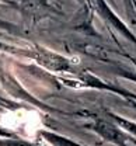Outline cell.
Masks as SVG:
<instances>
[{"instance_id":"cell-1","label":"cell","mask_w":136,"mask_h":146,"mask_svg":"<svg viewBox=\"0 0 136 146\" xmlns=\"http://www.w3.org/2000/svg\"><path fill=\"white\" fill-rule=\"evenodd\" d=\"M0 127L16 132L25 139H35L39 132L45 129V124L38 111L18 108L3 112L0 115Z\"/></svg>"}]
</instances>
